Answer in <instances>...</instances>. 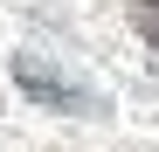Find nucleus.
Here are the masks:
<instances>
[{"label":"nucleus","mask_w":159,"mask_h":152,"mask_svg":"<svg viewBox=\"0 0 159 152\" xmlns=\"http://www.w3.org/2000/svg\"><path fill=\"white\" fill-rule=\"evenodd\" d=\"M131 28L145 35V48H152V62H159V0H131Z\"/></svg>","instance_id":"f03ea898"},{"label":"nucleus","mask_w":159,"mask_h":152,"mask_svg":"<svg viewBox=\"0 0 159 152\" xmlns=\"http://www.w3.org/2000/svg\"><path fill=\"white\" fill-rule=\"evenodd\" d=\"M14 83H21V97H28V104L62 111V118H104V111H111V104H104V90L76 83L56 56H28V48H21V56H14Z\"/></svg>","instance_id":"f257e3e1"}]
</instances>
